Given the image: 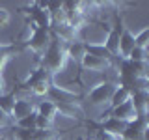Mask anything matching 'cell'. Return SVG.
Masks as SVG:
<instances>
[{
  "mask_svg": "<svg viewBox=\"0 0 149 140\" xmlns=\"http://www.w3.org/2000/svg\"><path fill=\"white\" fill-rule=\"evenodd\" d=\"M116 86H118V82L102 78L101 82H97L95 86H91V90L88 92V95H86V101L90 103L91 106H97V108L110 106V99H112V93H114Z\"/></svg>",
  "mask_w": 149,
  "mask_h": 140,
  "instance_id": "3957f363",
  "label": "cell"
},
{
  "mask_svg": "<svg viewBox=\"0 0 149 140\" xmlns=\"http://www.w3.org/2000/svg\"><path fill=\"white\" fill-rule=\"evenodd\" d=\"M22 47L17 43H0V77H4V67L17 52H21Z\"/></svg>",
  "mask_w": 149,
  "mask_h": 140,
  "instance_id": "4fadbf2b",
  "label": "cell"
},
{
  "mask_svg": "<svg viewBox=\"0 0 149 140\" xmlns=\"http://www.w3.org/2000/svg\"><path fill=\"white\" fill-rule=\"evenodd\" d=\"M67 62H69V58H67V52H65V43H63V41H60L58 37L52 36L49 49H47L45 54L41 56L39 65H41V67H45L47 71L54 77L56 73L63 71L65 65H67Z\"/></svg>",
  "mask_w": 149,
  "mask_h": 140,
  "instance_id": "6da1fadb",
  "label": "cell"
},
{
  "mask_svg": "<svg viewBox=\"0 0 149 140\" xmlns=\"http://www.w3.org/2000/svg\"><path fill=\"white\" fill-rule=\"evenodd\" d=\"M86 43H84L82 39H74L71 43L65 45V52H67V58L71 60L74 64H80V60L84 58V54H86Z\"/></svg>",
  "mask_w": 149,
  "mask_h": 140,
  "instance_id": "5bb4252c",
  "label": "cell"
},
{
  "mask_svg": "<svg viewBox=\"0 0 149 140\" xmlns=\"http://www.w3.org/2000/svg\"><path fill=\"white\" fill-rule=\"evenodd\" d=\"M121 30H123V22H121V19H118L116 24L108 30V34H106V37H104V43H102L112 58H119V56H118V43H119Z\"/></svg>",
  "mask_w": 149,
  "mask_h": 140,
  "instance_id": "52a82bcc",
  "label": "cell"
},
{
  "mask_svg": "<svg viewBox=\"0 0 149 140\" xmlns=\"http://www.w3.org/2000/svg\"><path fill=\"white\" fill-rule=\"evenodd\" d=\"M149 95L147 90H140V92H132L130 103H132L134 110H136L138 118H147V110H149Z\"/></svg>",
  "mask_w": 149,
  "mask_h": 140,
  "instance_id": "8fae6325",
  "label": "cell"
},
{
  "mask_svg": "<svg viewBox=\"0 0 149 140\" xmlns=\"http://www.w3.org/2000/svg\"><path fill=\"white\" fill-rule=\"evenodd\" d=\"M36 114L54 123L56 118H58V105H56L54 101H50L49 97H45V99L36 103Z\"/></svg>",
  "mask_w": 149,
  "mask_h": 140,
  "instance_id": "30bf717a",
  "label": "cell"
},
{
  "mask_svg": "<svg viewBox=\"0 0 149 140\" xmlns=\"http://www.w3.org/2000/svg\"><path fill=\"white\" fill-rule=\"evenodd\" d=\"M9 21H11V13H9V9L4 8V6H0V28L8 26Z\"/></svg>",
  "mask_w": 149,
  "mask_h": 140,
  "instance_id": "7402d4cb",
  "label": "cell"
},
{
  "mask_svg": "<svg viewBox=\"0 0 149 140\" xmlns=\"http://www.w3.org/2000/svg\"><path fill=\"white\" fill-rule=\"evenodd\" d=\"M130 97H132V92H130L127 86H121V84H118V86H116V90H114V93H112L110 108H114V106H119V105H123V103L130 101Z\"/></svg>",
  "mask_w": 149,
  "mask_h": 140,
  "instance_id": "9a60e30c",
  "label": "cell"
},
{
  "mask_svg": "<svg viewBox=\"0 0 149 140\" xmlns=\"http://www.w3.org/2000/svg\"><path fill=\"white\" fill-rule=\"evenodd\" d=\"M50 39H52L50 30H47V28H36L34 36L30 37V41L24 47H28L34 54H45V50L50 45Z\"/></svg>",
  "mask_w": 149,
  "mask_h": 140,
  "instance_id": "277c9868",
  "label": "cell"
},
{
  "mask_svg": "<svg viewBox=\"0 0 149 140\" xmlns=\"http://www.w3.org/2000/svg\"><path fill=\"white\" fill-rule=\"evenodd\" d=\"M0 140H8V136L6 134H0Z\"/></svg>",
  "mask_w": 149,
  "mask_h": 140,
  "instance_id": "d4e9b609",
  "label": "cell"
},
{
  "mask_svg": "<svg viewBox=\"0 0 149 140\" xmlns=\"http://www.w3.org/2000/svg\"><path fill=\"white\" fill-rule=\"evenodd\" d=\"M134 47H136L134 45V34L127 26H123V30H121V34H119V43H118V56L121 60H127L130 50H132Z\"/></svg>",
  "mask_w": 149,
  "mask_h": 140,
  "instance_id": "ba28073f",
  "label": "cell"
},
{
  "mask_svg": "<svg viewBox=\"0 0 149 140\" xmlns=\"http://www.w3.org/2000/svg\"><path fill=\"white\" fill-rule=\"evenodd\" d=\"M21 86L30 92L32 97H41V99H45L50 92V86H52V75L47 71L45 67L39 65V67L34 69V71L24 78V82H21Z\"/></svg>",
  "mask_w": 149,
  "mask_h": 140,
  "instance_id": "7a4b0ae2",
  "label": "cell"
},
{
  "mask_svg": "<svg viewBox=\"0 0 149 140\" xmlns=\"http://www.w3.org/2000/svg\"><path fill=\"white\" fill-rule=\"evenodd\" d=\"M11 134L15 140H36V131H30V129H19L13 125L11 127Z\"/></svg>",
  "mask_w": 149,
  "mask_h": 140,
  "instance_id": "ffe728a7",
  "label": "cell"
},
{
  "mask_svg": "<svg viewBox=\"0 0 149 140\" xmlns=\"http://www.w3.org/2000/svg\"><path fill=\"white\" fill-rule=\"evenodd\" d=\"M78 65H80L84 71H90V73H104V71H108L112 67V62L102 60V58H99V56H95V54H90L86 50V54H84V58L80 60Z\"/></svg>",
  "mask_w": 149,
  "mask_h": 140,
  "instance_id": "8992f818",
  "label": "cell"
},
{
  "mask_svg": "<svg viewBox=\"0 0 149 140\" xmlns=\"http://www.w3.org/2000/svg\"><path fill=\"white\" fill-rule=\"evenodd\" d=\"M34 97H15V103H13V110H11V121H15L30 116L32 112H36V103L32 101Z\"/></svg>",
  "mask_w": 149,
  "mask_h": 140,
  "instance_id": "5b68a950",
  "label": "cell"
},
{
  "mask_svg": "<svg viewBox=\"0 0 149 140\" xmlns=\"http://www.w3.org/2000/svg\"><path fill=\"white\" fill-rule=\"evenodd\" d=\"M108 116H112V118H116V120H119V121H125V123H130V121H134V120L138 118V114H136V110H134V106H132V103H130V101L123 103V105H119V106L110 108Z\"/></svg>",
  "mask_w": 149,
  "mask_h": 140,
  "instance_id": "9c48e42d",
  "label": "cell"
},
{
  "mask_svg": "<svg viewBox=\"0 0 149 140\" xmlns=\"http://www.w3.org/2000/svg\"><path fill=\"white\" fill-rule=\"evenodd\" d=\"M129 123H125V121H119L116 118H112V116H106V118L101 120V129L102 133H108V134H114V136H121L123 134V131L127 129Z\"/></svg>",
  "mask_w": 149,
  "mask_h": 140,
  "instance_id": "7c38bea8",
  "label": "cell"
},
{
  "mask_svg": "<svg viewBox=\"0 0 149 140\" xmlns=\"http://www.w3.org/2000/svg\"><path fill=\"white\" fill-rule=\"evenodd\" d=\"M95 140H121V136H114V134H108V133L99 131V133L95 134Z\"/></svg>",
  "mask_w": 149,
  "mask_h": 140,
  "instance_id": "cb8c5ba5",
  "label": "cell"
},
{
  "mask_svg": "<svg viewBox=\"0 0 149 140\" xmlns=\"http://www.w3.org/2000/svg\"><path fill=\"white\" fill-rule=\"evenodd\" d=\"M127 60H130V62H147V50L140 49V47H134V49L130 50Z\"/></svg>",
  "mask_w": 149,
  "mask_h": 140,
  "instance_id": "44dd1931",
  "label": "cell"
},
{
  "mask_svg": "<svg viewBox=\"0 0 149 140\" xmlns=\"http://www.w3.org/2000/svg\"><path fill=\"white\" fill-rule=\"evenodd\" d=\"M36 123H37V114H36V112H32L30 116H26V118L15 121L13 125H15V127H19V129H30V131H36Z\"/></svg>",
  "mask_w": 149,
  "mask_h": 140,
  "instance_id": "d6986e66",
  "label": "cell"
},
{
  "mask_svg": "<svg viewBox=\"0 0 149 140\" xmlns=\"http://www.w3.org/2000/svg\"><path fill=\"white\" fill-rule=\"evenodd\" d=\"M13 103H15V95H13V92H4V93H0V110H2L4 114L11 116Z\"/></svg>",
  "mask_w": 149,
  "mask_h": 140,
  "instance_id": "e0dca14e",
  "label": "cell"
},
{
  "mask_svg": "<svg viewBox=\"0 0 149 140\" xmlns=\"http://www.w3.org/2000/svg\"><path fill=\"white\" fill-rule=\"evenodd\" d=\"M8 127H13V121H11V118H9L8 114H4V112L0 110V131H4Z\"/></svg>",
  "mask_w": 149,
  "mask_h": 140,
  "instance_id": "603a6c76",
  "label": "cell"
},
{
  "mask_svg": "<svg viewBox=\"0 0 149 140\" xmlns=\"http://www.w3.org/2000/svg\"><path fill=\"white\" fill-rule=\"evenodd\" d=\"M36 24L32 21H28L26 19V22H24V26H22V30H21V34H19L17 37V45H21V47H24L28 41H30V37L34 36V32H36Z\"/></svg>",
  "mask_w": 149,
  "mask_h": 140,
  "instance_id": "2e32d148",
  "label": "cell"
},
{
  "mask_svg": "<svg viewBox=\"0 0 149 140\" xmlns=\"http://www.w3.org/2000/svg\"><path fill=\"white\" fill-rule=\"evenodd\" d=\"M134 45L147 50V47H149V26H143L138 34H134Z\"/></svg>",
  "mask_w": 149,
  "mask_h": 140,
  "instance_id": "ac0fdd59",
  "label": "cell"
}]
</instances>
